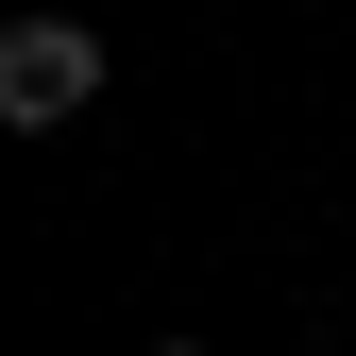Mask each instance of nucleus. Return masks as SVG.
I'll list each match as a JSON object with an SVG mask.
<instances>
[{"instance_id": "nucleus-2", "label": "nucleus", "mask_w": 356, "mask_h": 356, "mask_svg": "<svg viewBox=\"0 0 356 356\" xmlns=\"http://www.w3.org/2000/svg\"><path fill=\"white\" fill-rule=\"evenodd\" d=\"M153 356H204V339H153Z\"/></svg>"}, {"instance_id": "nucleus-1", "label": "nucleus", "mask_w": 356, "mask_h": 356, "mask_svg": "<svg viewBox=\"0 0 356 356\" xmlns=\"http://www.w3.org/2000/svg\"><path fill=\"white\" fill-rule=\"evenodd\" d=\"M102 102V34L85 17H17L0 34V119H17V136H51V119H85Z\"/></svg>"}]
</instances>
